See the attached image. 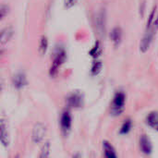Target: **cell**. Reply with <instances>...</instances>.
<instances>
[{"mask_svg":"<svg viewBox=\"0 0 158 158\" xmlns=\"http://www.w3.org/2000/svg\"><path fill=\"white\" fill-rule=\"evenodd\" d=\"M66 60H67V53L65 48L62 45L57 44L54 49L53 62L49 69V74L51 77L56 76L60 67L66 62Z\"/></svg>","mask_w":158,"mask_h":158,"instance_id":"1","label":"cell"},{"mask_svg":"<svg viewBox=\"0 0 158 158\" xmlns=\"http://www.w3.org/2000/svg\"><path fill=\"white\" fill-rule=\"evenodd\" d=\"M126 105V94L122 91H118L114 94L110 106V112L113 116H119L123 113Z\"/></svg>","mask_w":158,"mask_h":158,"instance_id":"2","label":"cell"},{"mask_svg":"<svg viewBox=\"0 0 158 158\" xmlns=\"http://www.w3.org/2000/svg\"><path fill=\"white\" fill-rule=\"evenodd\" d=\"M156 31L154 30L152 27L148 30H146V32L144 33V35L143 36L141 42H140V51L142 53H146L151 44H152V42L154 40V37H155V34H156Z\"/></svg>","mask_w":158,"mask_h":158,"instance_id":"3","label":"cell"},{"mask_svg":"<svg viewBox=\"0 0 158 158\" xmlns=\"http://www.w3.org/2000/svg\"><path fill=\"white\" fill-rule=\"evenodd\" d=\"M46 134V128L45 126L39 122L36 123L33 127L32 133H31V139L34 143H40L45 137Z\"/></svg>","mask_w":158,"mask_h":158,"instance_id":"4","label":"cell"},{"mask_svg":"<svg viewBox=\"0 0 158 158\" xmlns=\"http://www.w3.org/2000/svg\"><path fill=\"white\" fill-rule=\"evenodd\" d=\"M106 10L101 9L95 17V28L97 32L102 37H104L106 34Z\"/></svg>","mask_w":158,"mask_h":158,"instance_id":"5","label":"cell"},{"mask_svg":"<svg viewBox=\"0 0 158 158\" xmlns=\"http://www.w3.org/2000/svg\"><path fill=\"white\" fill-rule=\"evenodd\" d=\"M72 125V118L69 111H64L60 118V127L61 131L65 135H68L70 131Z\"/></svg>","mask_w":158,"mask_h":158,"instance_id":"6","label":"cell"},{"mask_svg":"<svg viewBox=\"0 0 158 158\" xmlns=\"http://www.w3.org/2000/svg\"><path fill=\"white\" fill-rule=\"evenodd\" d=\"M139 145H140V149H141L143 154H144L146 156H149L152 154L153 143L147 135H145V134L141 135L140 140H139Z\"/></svg>","mask_w":158,"mask_h":158,"instance_id":"7","label":"cell"},{"mask_svg":"<svg viewBox=\"0 0 158 158\" xmlns=\"http://www.w3.org/2000/svg\"><path fill=\"white\" fill-rule=\"evenodd\" d=\"M0 143L5 147L9 144V134L5 119H0Z\"/></svg>","mask_w":158,"mask_h":158,"instance_id":"8","label":"cell"},{"mask_svg":"<svg viewBox=\"0 0 158 158\" xmlns=\"http://www.w3.org/2000/svg\"><path fill=\"white\" fill-rule=\"evenodd\" d=\"M68 103H69V106L71 107H74V108L81 107L83 105L82 94L79 92H75V93L71 94L69 95V97L68 98Z\"/></svg>","mask_w":158,"mask_h":158,"instance_id":"9","label":"cell"},{"mask_svg":"<svg viewBox=\"0 0 158 158\" xmlns=\"http://www.w3.org/2000/svg\"><path fill=\"white\" fill-rule=\"evenodd\" d=\"M109 38L115 46H118L122 41V30L119 27H115L109 33Z\"/></svg>","mask_w":158,"mask_h":158,"instance_id":"10","label":"cell"},{"mask_svg":"<svg viewBox=\"0 0 158 158\" xmlns=\"http://www.w3.org/2000/svg\"><path fill=\"white\" fill-rule=\"evenodd\" d=\"M12 82L15 88L17 89H22L24 86L27 85V78L24 73L19 72L16 75H14L12 79Z\"/></svg>","mask_w":158,"mask_h":158,"instance_id":"11","label":"cell"},{"mask_svg":"<svg viewBox=\"0 0 158 158\" xmlns=\"http://www.w3.org/2000/svg\"><path fill=\"white\" fill-rule=\"evenodd\" d=\"M146 124L156 131H158V112L153 111L150 112L146 117Z\"/></svg>","mask_w":158,"mask_h":158,"instance_id":"12","label":"cell"},{"mask_svg":"<svg viewBox=\"0 0 158 158\" xmlns=\"http://www.w3.org/2000/svg\"><path fill=\"white\" fill-rule=\"evenodd\" d=\"M103 150H104L105 158H118L115 147L109 142L105 141L103 143Z\"/></svg>","mask_w":158,"mask_h":158,"instance_id":"13","label":"cell"},{"mask_svg":"<svg viewBox=\"0 0 158 158\" xmlns=\"http://www.w3.org/2000/svg\"><path fill=\"white\" fill-rule=\"evenodd\" d=\"M13 35V30L11 28H5L0 31V44H4L8 42Z\"/></svg>","mask_w":158,"mask_h":158,"instance_id":"14","label":"cell"},{"mask_svg":"<svg viewBox=\"0 0 158 158\" xmlns=\"http://www.w3.org/2000/svg\"><path fill=\"white\" fill-rule=\"evenodd\" d=\"M102 54V46H101V43L99 41H96L94 43V45L91 48V50L89 51V55L94 58V59H97L100 55Z\"/></svg>","mask_w":158,"mask_h":158,"instance_id":"15","label":"cell"},{"mask_svg":"<svg viewBox=\"0 0 158 158\" xmlns=\"http://www.w3.org/2000/svg\"><path fill=\"white\" fill-rule=\"evenodd\" d=\"M132 120L131 119H130V118H128V119H126L123 123H122V125H121V127L119 128V134L120 135H126V134H128L131 131V129H132Z\"/></svg>","mask_w":158,"mask_h":158,"instance_id":"16","label":"cell"},{"mask_svg":"<svg viewBox=\"0 0 158 158\" xmlns=\"http://www.w3.org/2000/svg\"><path fill=\"white\" fill-rule=\"evenodd\" d=\"M47 49H48V39L44 35H43L41 36L39 41V47H38L39 54L41 56H44L46 53Z\"/></svg>","mask_w":158,"mask_h":158,"instance_id":"17","label":"cell"},{"mask_svg":"<svg viewBox=\"0 0 158 158\" xmlns=\"http://www.w3.org/2000/svg\"><path fill=\"white\" fill-rule=\"evenodd\" d=\"M102 68H103V63L100 60L95 59L92 65V68H91V75L92 76H97L101 72Z\"/></svg>","mask_w":158,"mask_h":158,"instance_id":"18","label":"cell"},{"mask_svg":"<svg viewBox=\"0 0 158 158\" xmlns=\"http://www.w3.org/2000/svg\"><path fill=\"white\" fill-rule=\"evenodd\" d=\"M50 151H51V145H50V143H44V145L43 146V148L41 150V153H40L39 157L38 158H49Z\"/></svg>","mask_w":158,"mask_h":158,"instance_id":"19","label":"cell"},{"mask_svg":"<svg viewBox=\"0 0 158 158\" xmlns=\"http://www.w3.org/2000/svg\"><path fill=\"white\" fill-rule=\"evenodd\" d=\"M156 6H154L153 10L150 12V15L148 17V20H147V24H146V30L150 29L153 25V22H154V19H155V14H156Z\"/></svg>","mask_w":158,"mask_h":158,"instance_id":"20","label":"cell"},{"mask_svg":"<svg viewBox=\"0 0 158 158\" xmlns=\"http://www.w3.org/2000/svg\"><path fill=\"white\" fill-rule=\"evenodd\" d=\"M9 13V6L7 5H1L0 6V20L7 16Z\"/></svg>","mask_w":158,"mask_h":158,"instance_id":"21","label":"cell"},{"mask_svg":"<svg viewBox=\"0 0 158 158\" xmlns=\"http://www.w3.org/2000/svg\"><path fill=\"white\" fill-rule=\"evenodd\" d=\"M79 0H63V5L65 9H70L77 5Z\"/></svg>","mask_w":158,"mask_h":158,"instance_id":"22","label":"cell"},{"mask_svg":"<svg viewBox=\"0 0 158 158\" xmlns=\"http://www.w3.org/2000/svg\"><path fill=\"white\" fill-rule=\"evenodd\" d=\"M152 28H153L154 30H156V31H157L158 30V13H157V15H156V18L154 19V22H153Z\"/></svg>","mask_w":158,"mask_h":158,"instance_id":"23","label":"cell"},{"mask_svg":"<svg viewBox=\"0 0 158 158\" xmlns=\"http://www.w3.org/2000/svg\"><path fill=\"white\" fill-rule=\"evenodd\" d=\"M3 87H4V83H3V81H1V80H0V94H1V92L3 91Z\"/></svg>","mask_w":158,"mask_h":158,"instance_id":"24","label":"cell"},{"mask_svg":"<svg viewBox=\"0 0 158 158\" xmlns=\"http://www.w3.org/2000/svg\"><path fill=\"white\" fill-rule=\"evenodd\" d=\"M73 158H81V156L79 154H77V155H75V156H73Z\"/></svg>","mask_w":158,"mask_h":158,"instance_id":"25","label":"cell"},{"mask_svg":"<svg viewBox=\"0 0 158 158\" xmlns=\"http://www.w3.org/2000/svg\"><path fill=\"white\" fill-rule=\"evenodd\" d=\"M3 53V51H0V56H1V54Z\"/></svg>","mask_w":158,"mask_h":158,"instance_id":"26","label":"cell"}]
</instances>
